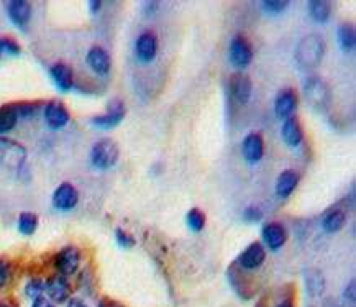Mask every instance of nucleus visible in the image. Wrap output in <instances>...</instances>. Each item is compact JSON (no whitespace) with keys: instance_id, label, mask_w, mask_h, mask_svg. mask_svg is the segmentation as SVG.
I'll return each instance as SVG.
<instances>
[{"instance_id":"5","label":"nucleus","mask_w":356,"mask_h":307,"mask_svg":"<svg viewBox=\"0 0 356 307\" xmlns=\"http://www.w3.org/2000/svg\"><path fill=\"white\" fill-rule=\"evenodd\" d=\"M54 264H56V270L59 275L63 276H71L79 270L81 264V251L76 248L74 245H67L59 251L54 258Z\"/></svg>"},{"instance_id":"18","label":"nucleus","mask_w":356,"mask_h":307,"mask_svg":"<svg viewBox=\"0 0 356 307\" xmlns=\"http://www.w3.org/2000/svg\"><path fill=\"white\" fill-rule=\"evenodd\" d=\"M263 240L266 246H269V250H280L287 240L286 229L278 222H269L263 227Z\"/></svg>"},{"instance_id":"38","label":"nucleus","mask_w":356,"mask_h":307,"mask_svg":"<svg viewBox=\"0 0 356 307\" xmlns=\"http://www.w3.org/2000/svg\"><path fill=\"white\" fill-rule=\"evenodd\" d=\"M97 307H123L120 302L110 299V297H104V299L98 301V306Z\"/></svg>"},{"instance_id":"40","label":"nucleus","mask_w":356,"mask_h":307,"mask_svg":"<svg viewBox=\"0 0 356 307\" xmlns=\"http://www.w3.org/2000/svg\"><path fill=\"white\" fill-rule=\"evenodd\" d=\"M89 7H91V12H92V14H97V12L101 10L102 3L98 2V0H92V2H89Z\"/></svg>"},{"instance_id":"28","label":"nucleus","mask_w":356,"mask_h":307,"mask_svg":"<svg viewBox=\"0 0 356 307\" xmlns=\"http://www.w3.org/2000/svg\"><path fill=\"white\" fill-rule=\"evenodd\" d=\"M187 227L192 230V232H200L205 227V215L202 211H199V209H191V211L187 212Z\"/></svg>"},{"instance_id":"14","label":"nucleus","mask_w":356,"mask_h":307,"mask_svg":"<svg viewBox=\"0 0 356 307\" xmlns=\"http://www.w3.org/2000/svg\"><path fill=\"white\" fill-rule=\"evenodd\" d=\"M135 51H136V56H138L140 61L143 63H149L156 58L158 53V40L154 36V33L151 32H145L141 33L135 43Z\"/></svg>"},{"instance_id":"10","label":"nucleus","mask_w":356,"mask_h":307,"mask_svg":"<svg viewBox=\"0 0 356 307\" xmlns=\"http://www.w3.org/2000/svg\"><path fill=\"white\" fill-rule=\"evenodd\" d=\"M45 293L48 294L51 302H66L71 296V286L66 276L54 275L48 281H45Z\"/></svg>"},{"instance_id":"43","label":"nucleus","mask_w":356,"mask_h":307,"mask_svg":"<svg viewBox=\"0 0 356 307\" xmlns=\"http://www.w3.org/2000/svg\"><path fill=\"white\" fill-rule=\"evenodd\" d=\"M2 54H3V53H2V48H0V56H2Z\"/></svg>"},{"instance_id":"8","label":"nucleus","mask_w":356,"mask_h":307,"mask_svg":"<svg viewBox=\"0 0 356 307\" xmlns=\"http://www.w3.org/2000/svg\"><path fill=\"white\" fill-rule=\"evenodd\" d=\"M230 94L238 104H248L251 99L253 92V83L250 76H247L244 72H235V74L230 76Z\"/></svg>"},{"instance_id":"20","label":"nucleus","mask_w":356,"mask_h":307,"mask_svg":"<svg viewBox=\"0 0 356 307\" xmlns=\"http://www.w3.org/2000/svg\"><path fill=\"white\" fill-rule=\"evenodd\" d=\"M50 74H51V79H53V83L58 86V89H61L64 92L70 91L72 84H74V72H72L71 66L64 65V63H56L54 66H51Z\"/></svg>"},{"instance_id":"37","label":"nucleus","mask_w":356,"mask_h":307,"mask_svg":"<svg viewBox=\"0 0 356 307\" xmlns=\"http://www.w3.org/2000/svg\"><path fill=\"white\" fill-rule=\"evenodd\" d=\"M32 307H54V304L50 299H46L45 296H40V297H36L35 301H33Z\"/></svg>"},{"instance_id":"11","label":"nucleus","mask_w":356,"mask_h":307,"mask_svg":"<svg viewBox=\"0 0 356 307\" xmlns=\"http://www.w3.org/2000/svg\"><path fill=\"white\" fill-rule=\"evenodd\" d=\"M266 260V250L264 246L261 245L260 242L251 243L247 250L240 255L237 263L238 266H242L243 270L251 271V270H258L261 264L264 263Z\"/></svg>"},{"instance_id":"23","label":"nucleus","mask_w":356,"mask_h":307,"mask_svg":"<svg viewBox=\"0 0 356 307\" xmlns=\"http://www.w3.org/2000/svg\"><path fill=\"white\" fill-rule=\"evenodd\" d=\"M346 224V214L342 211V209H332L322 219V227H324L325 232L335 233L340 232V230L345 227Z\"/></svg>"},{"instance_id":"41","label":"nucleus","mask_w":356,"mask_h":307,"mask_svg":"<svg viewBox=\"0 0 356 307\" xmlns=\"http://www.w3.org/2000/svg\"><path fill=\"white\" fill-rule=\"evenodd\" d=\"M276 307H294V304H293V302H291L289 299H286V301L280 302V304H278Z\"/></svg>"},{"instance_id":"9","label":"nucleus","mask_w":356,"mask_h":307,"mask_svg":"<svg viewBox=\"0 0 356 307\" xmlns=\"http://www.w3.org/2000/svg\"><path fill=\"white\" fill-rule=\"evenodd\" d=\"M77 202H79V191L72 184H70V182H63V184H59L54 189L53 206L58 211H71V209L77 206Z\"/></svg>"},{"instance_id":"6","label":"nucleus","mask_w":356,"mask_h":307,"mask_svg":"<svg viewBox=\"0 0 356 307\" xmlns=\"http://www.w3.org/2000/svg\"><path fill=\"white\" fill-rule=\"evenodd\" d=\"M230 61H231V65L240 67V70L250 66V63L253 61V48H251L250 41H248L244 36L238 35L231 40Z\"/></svg>"},{"instance_id":"7","label":"nucleus","mask_w":356,"mask_h":307,"mask_svg":"<svg viewBox=\"0 0 356 307\" xmlns=\"http://www.w3.org/2000/svg\"><path fill=\"white\" fill-rule=\"evenodd\" d=\"M125 105H123L122 100H114L109 104V109H107L105 114L96 115V117L91 118L92 125L98 127V129H114L117 127L120 122L125 118Z\"/></svg>"},{"instance_id":"2","label":"nucleus","mask_w":356,"mask_h":307,"mask_svg":"<svg viewBox=\"0 0 356 307\" xmlns=\"http://www.w3.org/2000/svg\"><path fill=\"white\" fill-rule=\"evenodd\" d=\"M27 161V148L15 140L0 136V166L10 171H19Z\"/></svg>"},{"instance_id":"22","label":"nucleus","mask_w":356,"mask_h":307,"mask_svg":"<svg viewBox=\"0 0 356 307\" xmlns=\"http://www.w3.org/2000/svg\"><path fill=\"white\" fill-rule=\"evenodd\" d=\"M306 288L307 294L312 297V299H317L320 297L325 291V276L320 270H315V268H311V270L306 271Z\"/></svg>"},{"instance_id":"29","label":"nucleus","mask_w":356,"mask_h":307,"mask_svg":"<svg viewBox=\"0 0 356 307\" xmlns=\"http://www.w3.org/2000/svg\"><path fill=\"white\" fill-rule=\"evenodd\" d=\"M43 293H45V281L40 278H32L27 283V286H25V294L33 301H35L36 297L43 296Z\"/></svg>"},{"instance_id":"30","label":"nucleus","mask_w":356,"mask_h":307,"mask_svg":"<svg viewBox=\"0 0 356 307\" xmlns=\"http://www.w3.org/2000/svg\"><path fill=\"white\" fill-rule=\"evenodd\" d=\"M287 6H289L287 0H266V2H263L264 12H268V14H271V15L282 14V12L286 10Z\"/></svg>"},{"instance_id":"26","label":"nucleus","mask_w":356,"mask_h":307,"mask_svg":"<svg viewBox=\"0 0 356 307\" xmlns=\"http://www.w3.org/2000/svg\"><path fill=\"white\" fill-rule=\"evenodd\" d=\"M338 43H340L343 51H353L355 45H356V33H355V27L351 23H342L338 27Z\"/></svg>"},{"instance_id":"15","label":"nucleus","mask_w":356,"mask_h":307,"mask_svg":"<svg viewBox=\"0 0 356 307\" xmlns=\"http://www.w3.org/2000/svg\"><path fill=\"white\" fill-rule=\"evenodd\" d=\"M243 158L248 163H258V161L264 155V142L263 136L260 134H250L244 136L243 145H242Z\"/></svg>"},{"instance_id":"27","label":"nucleus","mask_w":356,"mask_h":307,"mask_svg":"<svg viewBox=\"0 0 356 307\" xmlns=\"http://www.w3.org/2000/svg\"><path fill=\"white\" fill-rule=\"evenodd\" d=\"M38 229V215L33 212H21L19 215V232L23 235H33Z\"/></svg>"},{"instance_id":"21","label":"nucleus","mask_w":356,"mask_h":307,"mask_svg":"<svg viewBox=\"0 0 356 307\" xmlns=\"http://www.w3.org/2000/svg\"><path fill=\"white\" fill-rule=\"evenodd\" d=\"M299 184V174L293 169H286L278 176L276 181V194L280 198H289Z\"/></svg>"},{"instance_id":"42","label":"nucleus","mask_w":356,"mask_h":307,"mask_svg":"<svg viewBox=\"0 0 356 307\" xmlns=\"http://www.w3.org/2000/svg\"><path fill=\"white\" fill-rule=\"evenodd\" d=\"M0 307H12V306H8V304H6V302H0Z\"/></svg>"},{"instance_id":"39","label":"nucleus","mask_w":356,"mask_h":307,"mask_svg":"<svg viewBox=\"0 0 356 307\" xmlns=\"http://www.w3.org/2000/svg\"><path fill=\"white\" fill-rule=\"evenodd\" d=\"M67 307H89L87 304L83 299H76V297H72V299L67 301Z\"/></svg>"},{"instance_id":"1","label":"nucleus","mask_w":356,"mask_h":307,"mask_svg":"<svg viewBox=\"0 0 356 307\" xmlns=\"http://www.w3.org/2000/svg\"><path fill=\"white\" fill-rule=\"evenodd\" d=\"M325 54V41L319 35H307L295 46V61L302 70H312L322 63Z\"/></svg>"},{"instance_id":"25","label":"nucleus","mask_w":356,"mask_h":307,"mask_svg":"<svg viewBox=\"0 0 356 307\" xmlns=\"http://www.w3.org/2000/svg\"><path fill=\"white\" fill-rule=\"evenodd\" d=\"M307 10L312 20H315L317 23H325L332 14V6L327 0H311L307 3Z\"/></svg>"},{"instance_id":"33","label":"nucleus","mask_w":356,"mask_h":307,"mask_svg":"<svg viewBox=\"0 0 356 307\" xmlns=\"http://www.w3.org/2000/svg\"><path fill=\"white\" fill-rule=\"evenodd\" d=\"M17 105V112H19V117H32V115L36 114L38 105L32 104V102H21V104Z\"/></svg>"},{"instance_id":"35","label":"nucleus","mask_w":356,"mask_h":307,"mask_svg":"<svg viewBox=\"0 0 356 307\" xmlns=\"http://www.w3.org/2000/svg\"><path fill=\"white\" fill-rule=\"evenodd\" d=\"M243 219L247 222H260L263 219V212L258 207H247L243 212Z\"/></svg>"},{"instance_id":"13","label":"nucleus","mask_w":356,"mask_h":307,"mask_svg":"<svg viewBox=\"0 0 356 307\" xmlns=\"http://www.w3.org/2000/svg\"><path fill=\"white\" fill-rule=\"evenodd\" d=\"M45 122L51 129H63L70 122V110L59 100H51L45 107Z\"/></svg>"},{"instance_id":"34","label":"nucleus","mask_w":356,"mask_h":307,"mask_svg":"<svg viewBox=\"0 0 356 307\" xmlns=\"http://www.w3.org/2000/svg\"><path fill=\"white\" fill-rule=\"evenodd\" d=\"M12 270H10V264H8L7 260L0 258V289L6 288L8 279H10Z\"/></svg>"},{"instance_id":"4","label":"nucleus","mask_w":356,"mask_h":307,"mask_svg":"<svg viewBox=\"0 0 356 307\" xmlns=\"http://www.w3.org/2000/svg\"><path fill=\"white\" fill-rule=\"evenodd\" d=\"M304 91L312 107L322 110L330 104V89L320 78H308L304 84Z\"/></svg>"},{"instance_id":"17","label":"nucleus","mask_w":356,"mask_h":307,"mask_svg":"<svg viewBox=\"0 0 356 307\" xmlns=\"http://www.w3.org/2000/svg\"><path fill=\"white\" fill-rule=\"evenodd\" d=\"M7 14L10 17L12 23L19 28H25L32 19V6L25 0H12L7 3Z\"/></svg>"},{"instance_id":"36","label":"nucleus","mask_w":356,"mask_h":307,"mask_svg":"<svg viewBox=\"0 0 356 307\" xmlns=\"http://www.w3.org/2000/svg\"><path fill=\"white\" fill-rule=\"evenodd\" d=\"M356 286H355V279H351L350 281V284L346 286L345 288V291H343V297H345L346 301H350L351 304H353L355 302V297H356Z\"/></svg>"},{"instance_id":"3","label":"nucleus","mask_w":356,"mask_h":307,"mask_svg":"<svg viewBox=\"0 0 356 307\" xmlns=\"http://www.w3.org/2000/svg\"><path fill=\"white\" fill-rule=\"evenodd\" d=\"M120 150L114 140H98L91 150V163L97 169H109L118 161Z\"/></svg>"},{"instance_id":"31","label":"nucleus","mask_w":356,"mask_h":307,"mask_svg":"<svg viewBox=\"0 0 356 307\" xmlns=\"http://www.w3.org/2000/svg\"><path fill=\"white\" fill-rule=\"evenodd\" d=\"M115 238H117V243L120 246H123V248H132V246H135V238L123 229L115 230Z\"/></svg>"},{"instance_id":"24","label":"nucleus","mask_w":356,"mask_h":307,"mask_svg":"<svg viewBox=\"0 0 356 307\" xmlns=\"http://www.w3.org/2000/svg\"><path fill=\"white\" fill-rule=\"evenodd\" d=\"M19 112H17L15 104H6L0 107V135L8 134L10 130L15 129L17 122H19Z\"/></svg>"},{"instance_id":"16","label":"nucleus","mask_w":356,"mask_h":307,"mask_svg":"<svg viewBox=\"0 0 356 307\" xmlns=\"http://www.w3.org/2000/svg\"><path fill=\"white\" fill-rule=\"evenodd\" d=\"M87 65L96 74L107 76L110 72V67H112V61H110V54L104 48L94 46L87 53Z\"/></svg>"},{"instance_id":"32","label":"nucleus","mask_w":356,"mask_h":307,"mask_svg":"<svg viewBox=\"0 0 356 307\" xmlns=\"http://www.w3.org/2000/svg\"><path fill=\"white\" fill-rule=\"evenodd\" d=\"M0 48H2V53L20 54V45L12 38H0Z\"/></svg>"},{"instance_id":"12","label":"nucleus","mask_w":356,"mask_h":307,"mask_svg":"<svg viewBox=\"0 0 356 307\" xmlns=\"http://www.w3.org/2000/svg\"><path fill=\"white\" fill-rule=\"evenodd\" d=\"M297 92L293 87L282 89L274 99V112L280 118L293 117V112L297 107Z\"/></svg>"},{"instance_id":"19","label":"nucleus","mask_w":356,"mask_h":307,"mask_svg":"<svg viewBox=\"0 0 356 307\" xmlns=\"http://www.w3.org/2000/svg\"><path fill=\"white\" fill-rule=\"evenodd\" d=\"M282 140L287 147L295 148L302 143L304 134H302V127H300V122L297 117H287L284 123H282V130H281Z\"/></svg>"}]
</instances>
